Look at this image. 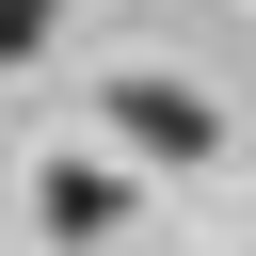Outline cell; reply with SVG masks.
<instances>
[{
	"label": "cell",
	"mask_w": 256,
	"mask_h": 256,
	"mask_svg": "<svg viewBox=\"0 0 256 256\" xmlns=\"http://www.w3.org/2000/svg\"><path fill=\"white\" fill-rule=\"evenodd\" d=\"M112 144L128 160H224V112L192 80H112Z\"/></svg>",
	"instance_id": "6da1fadb"
},
{
	"label": "cell",
	"mask_w": 256,
	"mask_h": 256,
	"mask_svg": "<svg viewBox=\"0 0 256 256\" xmlns=\"http://www.w3.org/2000/svg\"><path fill=\"white\" fill-rule=\"evenodd\" d=\"M32 224H48V240H112V224H128V176H112V160H48Z\"/></svg>",
	"instance_id": "7a4b0ae2"
},
{
	"label": "cell",
	"mask_w": 256,
	"mask_h": 256,
	"mask_svg": "<svg viewBox=\"0 0 256 256\" xmlns=\"http://www.w3.org/2000/svg\"><path fill=\"white\" fill-rule=\"evenodd\" d=\"M48 16H64V0H0V64H32V48H48Z\"/></svg>",
	"instance_id": "3957f363"
}]
</instances>
